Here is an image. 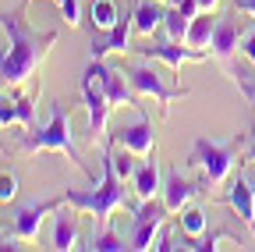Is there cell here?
I'll list each match as a JSON object with an SVG mask.
<instances>
[{"label":"cell","instance_id":"cell-1","mask_svg":"<svg viewBox=\"0 0 255 252\" xmlns=\"http://www.w3.org/2000/svg\"><path fill=\"white\" fill-rule=\"evenodd\" d=\"M0 28H4V36H7L4 50H0V85L14 89L46 60L50 46L57 43V32H53V28H50V32L28 28L21 21V11H11V14L4 11V14H0Z\"/></svg>","mask_w":255,"mask_h":252},{"label":"cell","instance_id":"cell-2","mask_svg":"<svg viewBox=\"0 0 255 252\" xmlns=\"http://www.w3.org/2000/svg\"><path fill=\"white\" fill-rule=\"evenodd\" d=\"M103 171H100V185L92 181V188H71L68 185V192H64V199H68L75 210H82V213H92L96 220H107L121 210V206H128V199H124V181L117 178V171H114V156H110V146H103Z\"/></svg>","mask_w":255,"mask_h":252},{"label":"cell","instance_id":"cell-3","mask_svg":"<svg viewBox=\"0 0 255 252\" xmlns=\"http://www.w3.org/2000/svg\"><path fill=\"white\" fill-rule=\"evenodd\" d=\"M39 149L64 153V156H68V160H71L78 171H85V174H89V181H96V174L85 167L82 153H78V146H75V135H71V114L64 110L60 103H53V107H50V121L43 124V128H28V132L21 135V142H18V153H39Z\"/></svg>","mask_w":255,"mask_h":252},{"label":"cell","instance_id":"cell-4","mask_svg":"<svg viewBox=\"0 0 255 252\" xmlns=\"http://www.w3.org/2000/svg\"><path fill=\"white\" fill-rule=\"evenodd\" d=\"M234 146H238V139H223V142H216V139H195L188 164L199 167V171L206 174L209 185H223V181L231 178L234 164H238Z\"/></svg>","mask_w":255,"mask_h":252},{"label":"cell","instance_id":"cell-5","mask_svg":"<svg viewBox=\"0 0 255 252\" xmlns=\"http://www.w3.org/2000/svg\"><path fill=\"white\" fill-rule=\"evenodd\" d=\"M167 217H170L167 203L145 199V203L135 210V217H131V228H128V242H131V249H138V252L152 249V245H156V235H159V228H163Z\"/></svg>","mask_w":255,"mask_h":252},{"label":"cell","instance_id":"cell-6","mask_svg":"<svg viewBox=\"0 0 255 252\" xmlns=\"http://www.w3.org/2000/svg\"><path fill=\"white\" fill-rule=\"evenodd\" d=\"M82 100H85V110H89V139L96 142L103 132H107V110H110V96H107V89L100 82V75H96L92 68V60H89V68L82 71Z\"/></svg>","mask_w":255,"mask_h":252},{"label":"cell","instance_id":"cell-7","mask_svg":"<svg viewBox=\"0 0 255 252\" xmlns=\"http://www.w3.org/2000/svg\"><path fill=\"white\" fill-rule=\"evenodd\" d=\"M110 139H114L121 149L135 153V156H156V132H152V117H149V114H138L135 121L117 124Z\"/></svg>","mask_w":255,"mask_h":252},{"label":"cell","instance_id":"cell-8","mask_svg":"<svg viewBox=\"0 0 255 252\" xmlns=\"http://www.w3.org/2000/svg\"><path fill=\"white\" fill-rule=\"evenodd\" d=\"M124 75H128V82H131V89L138 92V96H152L156 103H170V100H177V96H188V89H181V85H167L163 82V75H159L156 68H145V64H135V68H124Z\"/></svg>","mask_w":255,"mask_h":252},{"label":"cell","instance_id":"cell-9","mask_svg":"<svg viewBox=\"0 0 255 252\" xmlns=\"http://www.w3.org/2000/svg\"><path fill=\"white\" fill-rule=\"evenodd\" d=\"M135 53H142V57H149V60H163L167 68H181V64H199V60H206V50H195V46H181L177 39H167V43H152L149 36H145V43H138V46H131Z\"/></svg>","mask_w":255,"mask_h":252},{"label":"cell","instance_id":"cell-10","mask_svg":"<svg viewBox=\"0 0 255 252\" xmlns=\"http://www.w3.org/2000/svg\"><path fill=\"white\" fill-rule=\"evenodd\" d=\"M131 32H135V18H131V7L124 4L117 25L92 39V60H103L107 53H128L131 50Z\"/></svg>","mask_w":255,"mask_h":252},{"label":"cell","instance_id":"cell-11","mask_svg":"<svg viewBox=\"0 0 255 252\" xmlns=\"http://www.w3.org/2000/svg\"><path fill=\"white\" fill-rule=\"evenodd\" d=\"M223 203H227L241 217V224L255 235V181L245 171H238V178H231L227 192H223Z\"/></svg>","mask_w":255,"mask_h":252},{"label":"cell","instance_id":"cell-12","mask_svg":"<svg viewBox=\"0 0 255 252\" xmlns=\"http://www.w3.org/2000/svg\"><path fill=\"white\" fill-rule=\"evenodd\" d=\"M213 57L220 60L223 68L231 71V60L234 53L241 50V28H238V18L227 11V14H216V28H213V43H209Z\"/></svg>","mask_w":255,"mask_h":252},{"label":"cell","instance_id":"cell-13","mask_svg":"<svg viewBox=\"0 0 255 252\" xmlns=\"http://www.w3.org/2000/svg\"><path fill=\"white\" fill-rule=\"evenodd\" d=\"M68 199L57 196V199H43V203H32V206H21L11 220V228L21 242H36L39 238V228H43V217L46 213H57V206H64Z\"/></svg>","mask_w":255,"mask_h":252},{"label":"cell","instance_id":"cell-14","mask_svg":"<svg viewBox=\"0 0 255 252\" xmlns=\"http://www.w3.org/2000/svg\"><path fill=\"white\" fill-rule=\"evenodd\" d=\"M92 68H96V75H100L107 96H110V107H135V96H138V92L131 89V82L124 78L121 68L107 64V60H92Z\"/></svg>","mask_w":255,"mask_h":252},{"label":"cell","instance_id":"cell-15","mask_svg":"<svg viewBox=\"0 0 255 252\" xmlns=\"http://www.w3.org/2000/svg\"><path fill=\"white\" fill-rule=\"evenodd\" d=\"M199 196H202V185L181 178V171H170V174L163 178V203H167L170 213H181L191 199H199Z\"/></svg>","mask_w":255,"mask_h":252},{"label":"cell","instance_id":"cell-16","mask_svg":"<svg viewBox=\"0 0 255 252\" xmlns=\"http://www.w3.org/2000/svg\"><path fill=\"white\" fill-rule=\"evenodd\" d=\"M167 7H170V4H163V0H135V7H131L135 32H138V36H152L156 28H163Z\"/></svg>","mask_w":255,"mask_h":252},{"label":"cell","instance_id":"cell-17","mask_svg":"<svg viewBox=\"0 0 255 252\" xmlns=\"http://www.w3.org/2000/svg\"><path fill=\"white\" fill-rule=\"evenodd\" d=\"M75 210V206H71ZM71 210L57 206V220H53V249L57 252H71L78 249V217Z\"/></svg>","mask_w":255,"mask_h":252},{"label":"cell","instance_id":"cell-18","mask_svg":"<svg viewBox=\"0 0 255 252\" xmlns=\"http://www.w3.org/2000/svg\"><path fill=\"white\" fill-rule=\"evenodd\" d=\"M131 181H135V196H138V203L156 199V192H163V178H159L156 156H152V160H145V164H138V171H135Z\"/></svg>","mask_w":255,"mask_h":252},{"label":"cell","instance_id":"cell-19","mask_svg":"<svg viewBox=\"0 0 255 252\" xmlns=\"http://www.w3.org/2000/svg\"><path fill=\"white\" fill-rule=\"evenodd\" d=\"M213 28H216V14H213V11H199L195 18H191V25H188L184 43L195 46V50H209V43H213Z\"/></svg>","mask_w":255,"mask_h":252},{"label":"cell","instance_id":"cell-20","mask_svg":"<svg viewBox=\"0 0 255 252\" xmlns=\"http://www.w3.org/2000/svg\"><path fill=\"white\" fill-rule=\"evenodd\" d=\"M89 18H92L96 32H107V28H114L117 18H121V4H117V0H92V4H89Z\"/></svg>","mask_w":255,"mask_h":252},{"label":"cell","instance_id":"cell-21","mask_svg":"<svg viewBox=\"0 0 255 252\" xmlns=\"http://www.w3.org/2000/svg\"><path fill=\"white\" fill-rule=\"evenodd\" d=\"M92 252H124V249H131V242H128V235H117L114 228H103V231H96L92 235Z\"/></svg>","mask_w":255,"mask_h":252},{"label":"cell","instance_id":"cell-22","mask_svg":"<svg viewBox=\"0 0 255 252\" xmlns=\"http://www.w3.org/2000/svg\"><path fill=\"white\" fill-rule=\"evenodd\" d=\"M202 231H206V213L199 206H184L181 210V235L191 242V238H202Z\"/></svg>","mask_w":255,"mask_h":252},{"label":"cell","instance_id":"cell-23","mask_svg":"<svg viewBox=\"0 0 255 252\" xmlns=\"http://www.w3.org/2000/svg\"><path fill=\"white\" fill-rule=\"evenodd\" d=\"M110 156H114V171H117V178H121V181H131V178H135V171H138V164H135V153L117 149V142L110 139Z\"/></svg>","mask_w":255,"mask_h":252},{"label":"cell","instance_id":"cell-24","mask_svg":"<svg viewBox=\"0 0 255 252\" xmlns=\"http://www.w3.org/2000/svg\"><path fill=\"white\" fill-rule=\"evenodd\" d=\"M188 25H191V18H188L181 7H167V21H163V32H167V39L184 43V36H188Z\"/></svg>","mask_w":255,"mask_h":252},{"label":"cell","instance_id":"cell-25","mask_svg":"<svg viewBox=\"0 0 255 252\" xmlns=\"http://www.w3.org/2000/svg\"><path fill=\"white\" fill-rule=\"evenodd\" d=\"M223 238H231V231H213L206 238H191V245H184V249H191V252H213L216 242H223Z\"/></svg>","mask_w":255,"mask_h":252},{"label":"cell","instance_id":"cell-26","mask_svg":"<svg viewBox=\"0 0 255 252\" xmlns=\"http://www.w3.org/2000/svg\"><path fill=\"white\" fill-rule=\"evenodd\" d=\"M18 196V178L11 171H0V203H11Z\"/></svg>","mask_w":255,"mask_h":252},{"label":"cell","instance_id":"cell-27","mask_svg":"<svg viewBox=\"0 0 255 252\" xmlns=\"http://www.w3.org/2000/svg\"><path fill=\"white\" fill-rule=\"evenodd\" d=\"M14 107H18V124L21 128H32V110H36L32 96H14Z\"/></svg>","mask_w":255,"mask_h":252},{"label":"cell","instance_id":"cell-28","mask_svg":"<svg viewBox=\"0 0 255 252\" xmlns=\"http://www.w3.org/2000/svg\"><path fill=\"white\" fill-rule=\"evenodd\" d=\"M7 124H18V107L11 96H0V128H7Z\"/></svg>","mask_w":255,"mask_h":252},{"label":"cell","instance_id":"cell-29","mask_svg":"<svg viewBox=\"0 0 255 252\" xmlns=\"http://www.w3.org/2000/svg\"><path fill=\"white\" fill-rule=\"evenodd\" d=\"M60 11H64V21H68L71 28L82 21V18H78V0H60Z\"/></svg>","mask_w":255,"mask_h":252},{"label":"cell","instance_id":"cell-30","mask_svg":"<svg viewBox=\"0 0 255 252\" xmlns=\"http://www.w3.org/2000/svg\"><path fill=\"white\" fill-rule=\"evenodd\" d=\"M231 75H234V82H238V85L245 89V96H248V103L255 107V78H245L241 71H231Z\"/></svg>","mask_w":255,"mask_h":252},{"label":"cell","instance_id":"cell-31","mask_svg":"<svg viewBox=\"0 0 255 252\" xmlns=\"http://www.w3.org/2000/svg\"><path fill=\"white\" fill-rule=\"evenodd\" d=\"M241 50H245V57H248L252 64H255V25H252L248 32H245V39H241Z\"/></svg>","mask_w":255,"mask_h":252},{"label":"cell","instance_id":"cell-32","mask_svg":"<svg viewBox=\"0 0 255 252\" xmlns=\"http://www.w3.org/2000/svg\"><path fill=\"white\" fill-rule=\"evenodd\" d=\"M21 249V238L11 231V235H0V252H18Z\"/></svg>","mask_w":255,"mask_h":252},{"label":"cell","instance_id":"cell-33","mask_svg":"<svg viewBox=\"0 0 255 252\" xmlns=\"http://www.w3.org/2000/svg\"><path fill=\"white\" fill-rule=\"evenodd\" d=\"M152 249H159V252H170V249H177V245H174V235H170V231L156 235V245H152Z\"/></svg>","mask_w":255,"mask_h":252},{"label":"cell","instance_id":"cell-34","mask_svg":"<svg viewBox=\"0 0 255 252\" xmlns=\"http://www.w3.org/2000/svg\"><path fill=\"white\" fill-rule=\"evenodd\" d=\"M234 4V11H241V14H248V18H255V0H231Z\"/></svg>","mask_w":255,"mask_h":252},{"label":"cell","instance_id":"cell-35","mask_svg":"<svg viewBox=\"0 0 255 252\" xmlns=\"http://www.w3.org/2000/svg\"><path fill=\"white\" fill-rule=\"evenodd\" d=\"M216 4H220V0H199V11H213Z\"/></svg>","mask_w":255,"mask_h":252},{"label":"cell","instance_id":"cell-36","mask_svg":"<svg viewBox=\"0 0 255 252\" xmlns=\"http://www.w3.org/2000/svg\"><path fill=\"white\" fill-rule=\"evenodd\" d=\"M248 160L255 164V142H248Z\"/></svg>","mask_w":255,"mask_h":252},{"label":"cell","instance_id":"cell-37","mask_svg":"<svg viewBox=\"0 0 255 252\" xmlns=\"http://www.w3.org/2000/svg\"><path fill=\"white\" fill-rule=\"evenodd\" d=\"M163 4H170V7H177V4H181V0H163Z\"/></svg>","mask_w":255,"mask_h":252},{"label":"cell","instance_id":"cell-38","mask_svg":"<svg viewBox=\"0 0 255 252\" xmlns=\"http://www.w3.org/2000/svg\"><path fill=\"white\" fill-rule=\"evenodd\" d=\"M25 4H28V0H25ZM57 4H60V0H57Z\"/></svg>","mask_w":255,"mask_h":252}]
</instances>
